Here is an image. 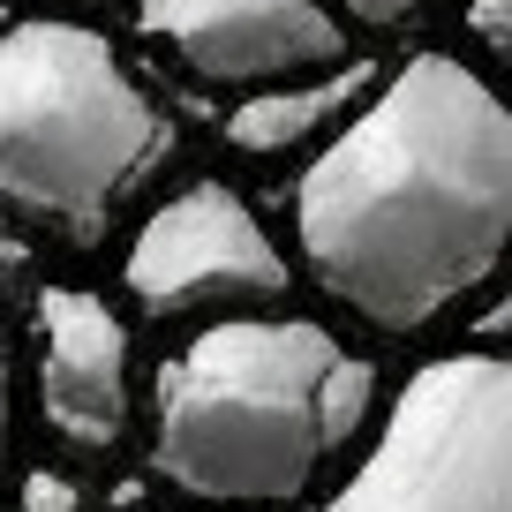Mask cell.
<instances>
[{"label": "cell", "mask_w": 512, "mask_h": 512, "mask_svg": "<svg viewBox=\"0 0 512 512\" xmlns=\"http://www.w3.org/2000/svg\"><path fill=\"white\" fill-rule=\"evenodd\" d=\"M144 31L204 83H287L339 68V23L317 0H144Z\"/></svg>", "instance_id": "6"}, {"label": "cell", "mask_w": 512, "mask_h": 512, "mask_svg": "<svg viewBox=\"0 0 512 512\" xmlns=\"http://www.w3.org/2000/svg\"><path fill=\"white\" fill-rule=\"evenodd\" d=\"M369 91V68L354 61V68H317V83H302V76H287V83H264L256 98H241L234 113H226V136H234L249 159H279V151H294L309 136V128H324V121H339V113L354 106V98Z\"/></svg>", "instance_id": "8"}, {"label": "cell", "mask_w": 512, "mask_h": 512, "mask_svg": "<svg viewBox=\"0 0 512 512\" xmlns=\"http://www.w3.org/2000/svg\"><path fill=\"white\" fill-rule=\"evenodd\" d=\"M302 264L377 332H422L482 287L512 234L505 98L452 53H415L294 189Z\"/></svg>", "instance_id": "1"}, {"label": "cell", "mask_w": 512, "mask_h": 512, "mask_svg": "<svg viewBox=\"0 0 512 512\" xmlns=\"http://www.w3.org/2000/svg\"><path fill=\"white\" fill-rule=\"evenodd\" d=\"M354 23H400V16H415V8H430V0H339Z\"/></svg>", "instance_id": "11"}, {"label": "cell", "mask_w": 512, "mask_h": 512, "mask_svg": "<svg viewBox=\"0 0 512 512\" xmlns=\"http://www.w3.org/2000/svg\"><path fill=\"white\" fill-rule=\"evenodd\" d=\"M467 31L482 38L490 53H505L512 46V31H505V0H475V16H467Z\"/></svg>", "instance_id": "10"}, {"label": "cell", "mask_w": 512, "mask_h": 512, "mask_svg": "<svg viewBox=\"0 0 512 512\" xmlns=\"http://www.w3.org/2000/svg\"><path fill=\"white\" fill-rule=\"evenodd\" d=\"M0 467H8V339H0Z\"/></svg>", "instance_id": "12"}, {"label": "cell", "mask_w": 512, "mask_h": 512, "mask_svg": "<svg viewBox=\"0 0 512 512\" xmlns=\"http://www.w3.org/2000/svg\"><path fill=\"white\" fill-rule=\"evenodd\" d=\"M324 512H512V369L497 354L415 369Z\"/></svg>", "instance_id": "4"}, {"label": "cell", "mask_w": 512, "mask_h": 512, "mask_svg": "<svg viewBox=\"0 0 512 512\" xmlns=\"http://www.w3.org/2000/svg\"><path fill=\"white\" fill-rule=\"evenodd\" d=\"M23 512H76V490L61 475H31L23 482Z\"/></svg>", "instance_id": "9"}, {"label": "cell", "mask_w": 512, "mask_h": 512, "mask_svg": "<svg viewBox=\"0 0 512 512\" xmlns=\"http://www.w3.org/2000/svg\"><path fill=\"white\" fill-rule=\"evenodd\" d=\"M38 407L53 437L76 452H113L128 430V324L83 287H46L38 294Z\"/></svg>", "instance_id": "7"}, {"label": "cell", "mask_w": 512, "mask_h": 512, "mask_svg": "<svg viewBox=\"0 0 512 512\" xmlns=\"http://www.w3.org/2000/svg\"><path fill=\"white\" fill-rule=\"evenodd\" d=\"M377 369L309 317H234L159 369L151 467L204 505H287L369 422Z\"/></svg>", "instance_id": "2"}, {"label": "cell", "mask_w": 512, "mask_h": 512, "mask_svg": "<svg viewBox=\"0 0 512 512\" xmlns=\"http://www.w3.org/2000/svg\"><path fill=\"white\" fill-rule=\"evenodd\" d=\"M174 151V121L144 98L98 31L38 16L0 31V204L68 241H98L128 189Z\"/></svg>", "instance_id": "3"}, {"label": "cell", "mask_w": 512, "mask_h": 512, "mask_svg": "<svg viewBox=\"0 0 512 512\" xmlns=\"http://www.w3.org/2000/svg\"><path fill=\"white\" fill-rule=\"evenodd\" d=\"M121 279L144 317H181V309H211V302H279L287 294V264H279L272 234L219 181H196L174 204L151 211L128 241Z\"/></svg>", "instance_id": "5"}]
</instances>
